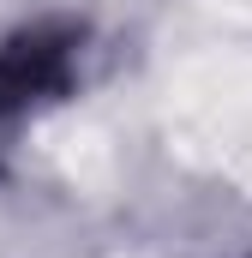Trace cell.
<instances>
[{"label": "cell", "mask_w": 252, "mask_h": 258, "mask_svg": "<svg viewBox=\"0 0 252 258\" xmlns=\"http://www.w3.org/2000/svg\"><path fill=\"white\" fill-rule=\"evenodd\" d=\"M96 36L72 12L24 18L0 36V138L72 102L90 78Z\"/></svg>", "instance_id": "obj_1"}]
</instances>
